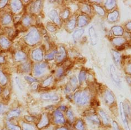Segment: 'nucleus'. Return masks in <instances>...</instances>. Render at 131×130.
Here are the masks:
<instances>
[{
  "instance_id": "obj_1",
  "label": "nucleus",
  "mask_w": 131,
  "mask_h": 130,
  "mask_svg": "<svg viewBox=\"0 0 131 130\" xmlns=\"http://www.w3.org/2000/svg\"><path fill=\"white\" fill-rule=\"evenodd\" d=\"M74 99L75 101L78 104L84 105L89 101V95L86 91L78 92L75 94Z\"/></svg>"
},
{
  "instance_id": "obj_2",
  "label": "nucleus",
  "mask_w": 131,
  "mask_h": 130,
  "mask_svg": "<svg viewBox=\"0 0 131 130\" xmlns=\"http://www.w3.org/2000/svg\"><path fill=\"white\" fill-rule=\"evenodd\" d=\"M120 114H121V119L122 120L123 125H124V127H125L126 130H131L130 128H129L127 118L126 116V114L124 112V105H123V103H120Z\"/></svg>"
},
{
  "instance_id": "obj_3",
  "label": "nucleus",
  "mask_w": 131,
  "mask_h": 130,
  "mask_svg": "<svg viewBox=\"0 0 131 130\" xmlns=\"http://www.w3.org/2000/svg\"><path fill=\"white\" fill-rule=\"evenodd\" d=\"M89 35L90 37V40H91V43L92 45H95L97 44V36L95 32V29H94V27H91L89 29Z\"/></svg>"
},
{
  "instance_id": "obj_4",
  "label": "nucleus",
  "mask_w": 131,
  "mask_h": 130,
  "mask_svg": "<svg viewBox=\"0 0 131 130\" xmlns=\"http://www.w3.org/2000/svg\"><path fill=\"white\" fill-rule=\"evenodd\" d=\"M110 72L112 78L114 80V81H115L116 83H117V84H119L120 83V78L119 76H118L117 73L116 72V70L115 67H114L113 65L111 66Z\"/></svg>"
},
{
  "instance_id": "obj_5",
  "label": "nucleus",
  "mask_w": 131,
  "mask_h": 130,
  "mask_svg": "<svg viewBox=\"0 0 131 130\" xmlns=\"http://www.w3.org/2000/svg\"><path fill=\"white\" fill-rule=\"evenodd\" d=\"M88 23V19L87 17L84 15H80L78 18V25L79 27H84Z\"/></svg>"
},
{
  "instance_id": "obj_6",
  "label": "nucleus",
  "mask_w": 131,
  "mask_h": 130,
  "mask_svg": "<svg viewBox=\"0 0 131 130\" xmlns=\"http://www.w3.org/2000/svg\"><path fill=\"white\" fill-rule=\"evenodd\" d=\"M105 100L107 104H112L114 101L115 98L113 94L110 90H106L105 93Z\"/></svg>"
},
{
  "instance_id": "obj_7",
  "label": "nucleus",
  "mask_w": 131,
  "mask_h": 130,
  "mask_svg": "<svg viewBox=\"0 0 131 130\" xmlns=\"http://www.w3.org/2000/svg\"><path fill=\"white\" fill-rule=\"evenodd\" d=\"M84 32V30L83 29H80L75 31L73 34V39L75 42L80 39V38L81 36L83 35Z\"/></svg>"
},
{
  "instance_id": "obj_8",
  "label": "nucleus",
  "mask_w": 131,
  "mask_h": 130,
  "mask_svg": "<svg viewBox=\"0 0 131 130\" xmlns=\"http://www.w3.org/2000/svg\"><path fill=\"white\" fill-rule=\"evenodd\" d=\"M112 32L116 36H120L122 35L123 33V29L122 27L119 26H115L112 28Z\"/></svg>"
},
{
  "instance_id": "obj_9",
  "label": "nucleus",
  "mask_w": 131,
  "mask_h": 130,
  "mask_svg": "<svg viewBox=\"0 0 131 130\" xmlns=\"http://www.w3.org/2000/svg\"><path fill=\"white\" fill-rule=\"evenodd\" d=\"M118 17V12L117 11H115L111 12V13H109V15H108V19L110 21L114 22L116 21Z\"/></svg>"
},
{
  "instance_id": "obj_10",
  "label": "nucleus",
  "mask_w": 131,
  "mask_h": 130,
  "mask_svg": "<svg viewBox=\"0 0 131 130\" xmlns=\"http://www.w3.org/2000/svg\"><path fill=\"white\" fill-rule=\"evenodd\" d=\"M99 114H100V116H101V118H102V119L103 121H104L105 124H106V125L109 124V118H108L107 115H106L105 113L104 112V111L102 110H100Z\"/></svg>"
},
{
  "instance_id": "obj_11",
  "label": "nucleus",
  "mask_w": 131,
  "mask_h": 130,
  "mask_svg": "<svg viewBox=\"0 0 131 130\" xmlns=\"http://www.w3.org/2000/svg\"><path fill=\"white\" fill-rule=\"evenodd\" d=\"M86 72L84 71H81L80 72L79 75V83L81 84L86 79Z\"/></svg>"
},
{
  "instance_id": "obj_12",
  "label": "nucleus",
  "mask_w": 131,
  "mask_h": 130,
  "mask_svg": "<svg viewBox=\"0 0 131 130\" xmlns=\"http://www.w3.org/2000/svg\"><path fill=\"white\" fill-rule=\"evenodd\" d=\"M87 119H88L89 121L91 122L94 124H99L100 123L99 119L96 116H91L89 117Z\"/></svg>"
},
{
  "instance_id": "obj_13",
  "label": "nucleus",
  "mask_w": 131,
  "mask_h": 130,
  "mask_svg": "<svg viewBox=\"0 0 131 130\" xmlns=\"http://www.w3.org/2000/svg\"><path fill=\"white\" fill-rule=\"evenodd\" d=\"M113 56L115 62L117 64H119L120 62V60H121V56H120V54L117 52L114 51H113Z\"/></svg>"
},
{
  "instance_id": "obj_14",
  "label": "nucleus",
  "mask_w": 131,
  "mask_h": 130,
  "mask_svg": "<svg viewBox=\"0 0 131 130\" xmlns=\"http://www.w3.org/2000/svg\"><path fill=\"white\" fill-rule=\"evenodd\" d=\"M115 1H107L105 4L106 7L108 10H111L114 7V6L115 5Z\"/></svg>"
},
{
  "instance_id": "obj_15",
  "label": "nucleus",
  "mask_w": 131,
  "mask_h": 130,
  "mask_svg": "<svg viewBox=\"0 0 131 130\" xmlns=\"http://www.w3.org/2000/svg\"><path fill=\"white\" fill-rule=\"evenodd\" d=\"M94 7L95 8V10H96V11L99 14L101 15H104L105 14V11L104 9H103L101 7H100V6L97 5H94Z\"/></svg>"
},
{
  "instance_id": "obj_16",
  "label": "nucleus",
  "mask_w": 131,
  "mask_h": 130,
  "mask_svg": "<svg viewBox=\"0 0 131 130\" xmlns=\"http://www.w3.org/2000/svg\"><path fill=\"white\" fill-rule=\"evenodd\" d=\"M124 41H125L124 39L121 38H115V39H113V44L116 45H120L123 44Z\"/></svg>"
},
{
  "instance_id": "obj_17",
  "label": "nucleus",
  "mask_w": 131,
  "mask_h": 130,
  "mask_svg": "<svg viewBox=\"0 0 131 130\" xmlns=\"http://www.w3.org/2000/svg\"><path fill=\"white\" fill-rule=\"evenodd\" d=\"M56 116L57 118V121L60 123H63L64 122V119L63 117V116L61 114V112H57L56 113Z\"/></svg>"
},
{
  "instance_id": "obj_18",
  "label": "nucleus",
  "mask_w": 131,
  "mask_h": 130,
  "mask_svg": "<svg viewBox=\"0 0 131 130\" xmlns=\"http://www.w3.org/2000/svg\"><path fill=\"white\" fill-rule=\"evenodd\" d=\"M70 83L71 86L73 87L74 88L76 87L77 83H78V80H77L75 76L71 77V78L70 79Z\"/></svg>"
},
{
  "instance_id": "obj_19",
  "label": "nucleus",
  "mask_w": 131,
  "mask_h": 130,
  "mask_svg": "<svg viewBox=\"0 0 131 130\" xmlns=\"http://www.w3.org/2000/svg\"><path fill=\"white\" fill-rule=\"evenodd\" d=\"M75 24H76V21H75V19L71 20V21L68 23V25H67L68 28L70 29V30L73 29L75 27Z\"/></svg>"
},
{
  "instance_id": "obj_20",
  "label": "nucleus",
  "mask_w": 131,
  "mask_h": 130,
  "mask_svg": "<svg viewBox=\"0 0 131 130\" xmlns=\"http://www.w3.org/2000/svg\"><path fill=\"white\" fill-rule=\"evenodd\" d=\"M61 53L59 54V56H58V58L60 60H62L63 58H64V57L65 56V49L63 47H61Z\"/></svg>"
},
{
  "instance_id": "obj_21",
  "label": "nucleus",
  "mask_w": 131,
  "mask_h": 130,
  "mask_svg": "<svg viewBox=\"0 0 131 130\" xmlns=\"http://www.w3.org/2000/svg\"><path fill=\"white\" fill-rule=\"evenodd\" d=\"M76 128L79 130H84V125L83 123L81 121H79L76 124Z\"/></svg>"
},
{
  "instance_id": "obj_22",
  "label": "nucleus",
  "mask_w": 131,
  "mask_h": 130,
  "mask_svg": "<svg viewBox=\"0 0 131 130\" xmlns=\"http://www.w3.org/2000/svg\"><path fill=\"white\" fill-rule=\"evenodd\" d=\"M113 127H114V129H115V130H120L119 129V127H118V126L116 122L113 121Z\"/></svg>"
},
{
  "instance_id": "obj_23",
  "label": "nucleus",
  "mask_w": 131,
  "mask_h": 130,
  "mask_svg": "<svg viewBox=\"0 0 131 130\" xmlns=\"http://www.w3.org/2000/svg\"><path fill=\"white\" fill-rule=\"evenodd\" d=\"M67 116H68L69 119H73V117H74L73 116V114H72V112H71V111H67Z\"/></svg>"
},
{
  "instance_id": "obj_24",
  "label": "nucleus",
  "mask_w": 131,
  "mask_h": 130,
  "mask_svg": "<svg viewBox=\"0 0 131 130\" xmlns=\"http://www.w3.org/2000/svg\"><path fill=\"white\" fill-rule=\"evenodd\" d=\"M126 27L127 28V29H131V22L128 23L127 25H126Z\"/></svg>"
},
{
  "instance_id": "obj_25",
  "label": "nucleus",
  "mask_w": 131,
  "mask_h": 130,
  "mask_svg": "<svg viewBox=\"0 0 131 130\" xmlns=\"http://www.w3.org/2000/svg\"><path fill=\"white\" fill-rule=\"evenodd\" d=\"M127 69H128V71L130 73H131V64H129L128 66Z\"/></svg>"
}]
</instances>
